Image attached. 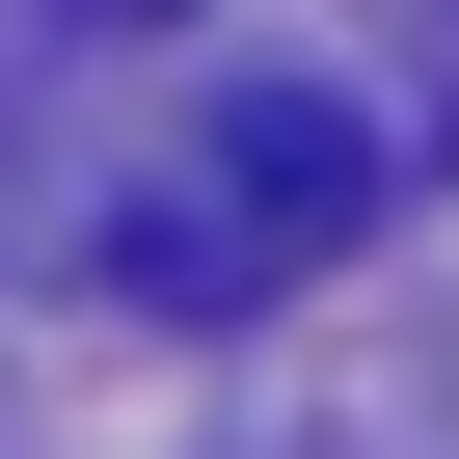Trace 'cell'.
Masks as SVG:
<instances>
[{"label": "cell", "mask_w": 459, "mask_h": 459, "mask_svg": "<svg viewBox=\"0 0 459 459\" xmlns=\"http://www.w3.org/2000/svg\"><path fill=\"white\" fill-rule=\"evenodd\" d=\"M351 216H378V135H351L325 82H244V108H216V162H189V189H135V216H108V271L216 325V298H271V271H325Z\"/></svg>", "instance_id": "1"}, {"label": "cell", "mask_w": 459, "mask_h": 459, "mask_svg": "<svg viewBox=\"0 0 459 459\" xmlns=\"http://www.w3.org/2000/svg\"><path fill=\"white\" fill-rule=\"evenodd\" d=\"M55 28H189V0H55Z\"/></svg>", "instance_id": "2"}]
</instances>
